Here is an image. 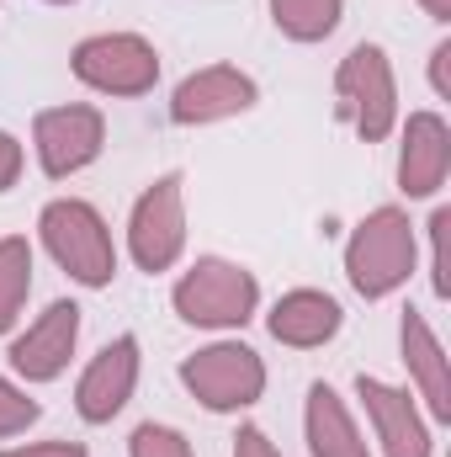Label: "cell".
I'll return each instance as SVG.
<instances>
[{
    "instance_id": "obj_1",
    "label": "cell",
    "mask_w": 451,
    "mask_h": 457,
    "mask_svg": "<svg viewBox=\"0 0 451 457\" xmlns=\"http://www.w3.org/2000/svg\"><path fill=\"white\" fill-rule=\"evenodd\" d=\"M414 271V224L398 208H377L350 228L345 245V277L361 298H388Z\"/></svg>"
},
{
    "instance_id": "obj_2",
    "label": "cell",
    "mask_w": 451,
    "mask_h": 457,
    "mask_svg": "<svg viewBox=\"0 0 451 457\" xmlns=\"http://www.w3.org/2000/svg\"><path fill=\"white\" fill-rule=\"evenodd\" d=\"M37 228H43L48 255H53L80 287H107V282L117 277L112 228H107V219H102L91 203H80V197H59V203L43 208Z\"/></svg>"
},
{
    "instance_id": "obj_3",
    "label": "cell",
    "mask_w": 451,
    "mask_h": 457,
    "mask_svg": "<svg viewBox=\"0 0 451 457\" xmlns=\"http://www.w3.org/2000/svg\"><path fill=\"white\" fill-rule=\"evenodd\" d=\"M335 112L366 138L382 144L398 122V86H393V64L377 43H356L335 70Z\"/></svg>"
},
{
    "instance_id": "obj_4",
    "label": "cell",
    "mask_w": 451,
    "mask_h": 457,
    "mask_svg": "<svg viewBox=\"0 0 451 457\" xmlns=\"http://www.w3.org/2000/svg\"><path fill=\"white\" fill-rule=\"evenodd\" d=\"M176 314L186 325H202V330H234L255 314L260 303V282L234 266V261H218V255H202L181 282H176Z\"/></svg>"
},
{
    "instance_id": "obj_5",
    "label": "cell",
    "mask_w": 451,
    "mask_h": 457,
    "mask_svg": "<svg viewBox=\"0 0 451 457\" xmlns=\"http://www.w3.org/2000/svg\"><path fill=\"white\" fill-rule=\"evenodd\" d=\"M127 250L138 261V271H170L186 250V197H181V170H165L127 219Z\"/></svg>"
},
{
    "instance_id": "obj_6",
    "label": "cell",
    "mask_w": 451,
    "mask_h": 457,
    "mask_svg": "<svg viewBox=\"0 0 451 457\" xmlns=\"http://www.w3.org/2000/svg\"><path fill=\"white\" fill-rule=\"evenodd\" d=\"M75 75L102 96H144L160 80V54L138 32H96L75 48Z\"/></svg>"
},
{
    "instance_id": "obj_7",
    "label": "cell",
    "mask_w": 451,
    "mask_h": 457,
    "mask_svg": "<svg viewBox=\"0 0 451 457\" xmlns=\"http://www.w3.org/2000/svg\"><path fill=\"white\" fill-rule=\"evenodd\" d=\"M181 383L197 394V404L228 415V410H244V404H255L266 394V361L250 345L218 341L181 361Z\"/></svg>"
},
{
    "instance_id": "obj_8",
    "label": "cell",
    "mask_w": 451,
    "mask_h": 457,
    "mask_svg": "<svg viewBox=\"0 0 451 457\" xmlns=\"http://www.w3.org/2000/svg\"><path fill=\"white\" fill-rule=\"evenodd\" d=\"M32 144H37L43 176L64 181V176L86 170L102 154L107 122H102L96 107H48V112H37V122H32Z\"/></svg>"
},
{
    "instance_id": "obj_9",
    "label": "cell",
    "mask_w": 451,
    "mask_h": 457,
    "mask_svg": "<svg viewBox=\"0 0 451 457\" xmlns=\"http://www.w3.org/2000/svg\"><path fill=\"white\" fill-rule=\"evenodd\" d=\"M255 80L234 64H208L197 75H186L170 96V122L181 128H202V122H224V117H239L255 107Z\"/></svg>"
},
{
    "instance_id": "obj_10",
    "label": "cell",
    "mask_w": 451,
    "mask_h": 457,
    "mask_svg": "<svg viewBox=\"0 0 451 457\" xmlns=\"http://www.w3.org/2000/svg\"><path fill=\"white\" fill-rule=\"evenodd\" d=\"M75 341H80V303H48L27 336L11 341V367L27 378V383H53L70 356H75Z\"/></svg>"
},
{
    "instance_id": "obj_11",
    "label": "cell",
    "mask_w": 451,
    "mask_h": 457,
    "mask_svg": "<svg viewBox=\"0 0 451 457\" xmlns=\"http://www.w3.org/2000/svg\"><path fill=\"white\" fill-rule=\"evenodd\" d=\"M133 383H138V341H133V336H117L112 345H102V351L91 356V367H86L80 383H75V410H80V420L107 426L117 410L133 399Z\"/></svg>"
},
{
    "instance_id": "obj_12",
    "label": "cell",
    "mask_w": 451,
    "mask_h": 457,
    "mask_svg": "<svg viewBox=\"0 0 451 457\" xmlns=\"http://www.w3.org/2000/svg\"><path fill=\"white\" fill-rule=\"evenodd\" d=\"M356 394H361V404L372 415V431H377L382 453L388 457H430V431H425V420H420V410H414V399L404 388L361 372Z\"/></svg>"
},
{
    "instance_id": "obj_13",
    "label": "cell",
    "mask_w": 451,
    "mask_h": 457,
    "mask_svg": "<svg viewBox=\"0 0 451 457\" xmlns=\"http://www.w3.org/2000/svg\"><path fill=\"white\" fill-rule=\"evenodd\" d=\"M451 170V128L436 112H414L398 149V187L409 197H436Z\"/></svg>"
},
{
    "instance_id": "obj_14",
    "label": "cell",
    "mask_w": 451,
    "mask_h": 457,
    "mask_svg": "<svg viewBox=\"0 0 451 457\" xmlns=\"http://www.w3.org/2000/svg\"><path fill=\"white\" fill-rule=\"evenodd\" d=\"M340 303L330 293H314V287H298V293H282L276 309H271V336L292 351H314V345L335 341L340 336Z\"/></svg>"
},
{
    "instance_id": "obj_15",
    "label": "cell",
    "mask_w": 451,
    "mask_h": 457,
    "mask_svg": "<svg viewBox=\"0 0 451 457\" xmlns=\"http://www.w3.org/2000/svg\"><path fill=\"white\" fill-rule=\"evenodd\" d=\"M398 345H404V367L414 372L425 404L436 420H451V378H447V351L436 341V330L425 325V314L404 309V325H398Z\"/></svg>"
},
{
    "instance_id": "obj_16",
    "label": "cell",
    "mask_w": 451,
    "mask_h": 457,
    "mask_svg": "<svg viewBox=\"0 0 451 457\" xmlns=\"http://www.w3.org/2000/svg\"><path fill=\"white\" fill-rule=\"evenodd\" d=\"M308 447H314V457H372L350 410H345V399L330 383L308 388Z\"/></svg>"
},
{
    "instance_id": "obj_17",
    "label": "cell",
    "mask_w": 451,
    "mask_h": 457,
    "mask_svg": "<svg viewBox=\"0 0 451 457\" xmlns=\"http://www.w3.org/2000/svg\"><path fill=\"white\" fill-rule=\"evenodd\" d=\"M27 293H32V245L21 234H5L0 239V336L16 325Z\"/></svg>"
},
{
    "instance_id": "obj_18",
    "label": "cell",
    "mask_w": 451,
    "mask_h": 457,
    "mask_svg": "<svg viewBox=\"0 0 451 457\" xmlns=\"http://www.w3.org/2000/svg\"><path fill=\"white\" fill-rule=\"evenodd\" d=\"M345 0H271V21L292 37V43H319L340 27Z\"/></svg>"
},
{
    "instance_id": "obj_19",
    "label": "cell",
    "mask_w": 451,
    "mask_h": 457,
    "mask_svg": "<svg viewBox=\"0 0 451 457\" xmlns=\"http://www.w3.org/2000/svg\"><path fill=\"white\" fill-rule=\"evenodd\" d=\"M127 447H133V457H192V442H186L181 431L154 426V420H149V426H138Z\"/></svg>"
},
{
    "instance_id": "obj_20",
    "label": "cell",
    "mask_w": 451,
    "mask_h": 457,
    "mask_svg": "<svg viewBox=\"0 0 451 457\" xmlns=\"http://www.w3.org/2000/svg\"><path fill=\"white\" fill-rule=\"evenodd\" d=\"M37 415H43V404H37V399H27L16 383H5V378H0V436H16V431H27Z\"/></svg>"
},
{
    "instance_id": "obj_21",
    "label": "cell",
    "mask_w": 451,
    "mask_h": 457,
    "mask_svg": "<svg viewBox=\"0 0 451 457\" xmlns=\"http://www.w3.org/2000/svg\"><path fill=\"white\" fill-rule=\"evenodd\" d=\"M447 234H451V208H436V213H430V287H436V298H447V293H451Z\"/></svg>"
},
{
    "instance_id": "obj_22",
    "label": "cell",
    "mask_w": 451,
    "mask_h": 457,
    "mask_svg": "<svg viewBox=\"0 0 451 457\" xmlns=\"http://www.w3.org/2000/svg\"><path fill=\"white\" fill-rule=\"evenodd\" d=\"M234 457H282L271 447V436L260 431V426H244L239 436H234Z\"/></svg>"
},
{
    "instance_id": "obj_23",
    "label": "cell",
    "mask_w": 451,
    "mask_h": 457,
    "mask_svg": "<svg viewBox=\"0 0 451 457\" xmlns=\"http://www.w3.org/2000/svg\"><path fill=\"white\" fill-rule=\"evenodd\" d=\"M0 457H91L80 442H37V447H11Z\"/></svg>"
},
{
    "instance_id": "obj_24",
    "label": "cell",
    "mask_w": 451,
    "mask_h": 457,
    "mask_svg": "<svg viewBox=\"0 0 451 457\" xmlns=\"http://www.w3.org/2000/svg\"><path fill=\"white\" fill-rule=\"evenodd\" d=\"M16 176H21V144L11 133H0V192L16 187Z\"/></svg>"
},
{
    "instance_id": "obj_25",
    "label": "cell",
    "mask_w": 451,
    "mask_h": 457,
    "mask_svg": "<svg viewBox=\"0 0 451 457\" xmlns=\"http://www.w3.org/2000/svg\"><path fill=\"white\" fill-rule=\"evenodd\" d=\"M430 86H436V96H451V43H436V54H430Z\"/></svg>"
},
{
    "instance_id": "obj_26",
    "label": "cell",
    "mask_w": 451,
    "mask_h": 457,
    "mask_svg": "<svg viewBox=\"0 0 451 457\" xmlns=\"http://www.w3.org/2000/svg\"><path fill=\"white\" fill-rule=\"evenodd\" d=\"M420 5H425L436 21H451V0H420Z\"/></svg>"
},
{
    "instance_id": "obj_27",
    "label": "cell",
    "mask_w": 451,
    "mask_h": 457,
    "mask_svg": "<svg viewBox=\"0 0 451 457\" xmlns=\"http://www.w3.org/2000/svg\"><path fill=\"white\" fill-rule=\"evenodd\" d=\"M53 5H70V0H53Z\"/></svg>"
}]
</instances>
